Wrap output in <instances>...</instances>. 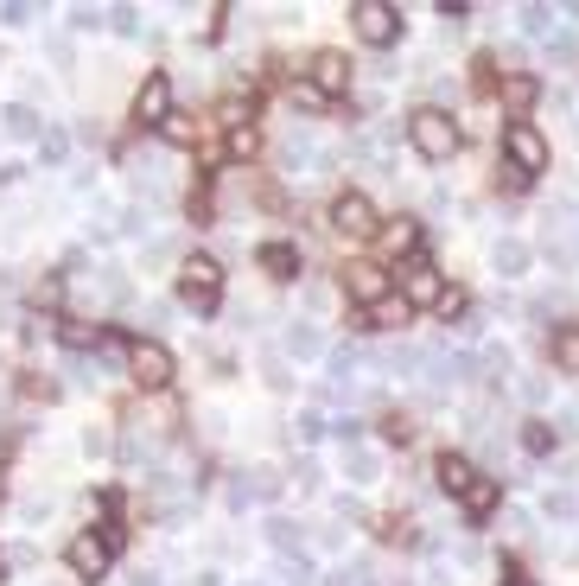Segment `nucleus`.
<instances>
[{"label":"nucleus","instance_id":"obj_1","mask_svg":"<svg viewBox=\"0 0 579 586\" xmlns=\"http://www.w3.org/2000/svg\"><path fill=\"white\" fill-rule=\"evenodd\" d=\"M408 141L420 160H452L459 153V122H452L446 109H414L408 115Z\"/></svg>","mask_w":579,"mask_h":586},{"label":"nucleus","instance_id":"obj_2","mask_svg":"<svg viewBox=\"0 0 579 586\" xmlns=\"http://www.w3.org/2000/svg\"><path fill=\"white\" fill-rule=\"evenodd\" d=\"M503 166H510L522 185H529L535 172H548V141H541L535 122H503Z\"/></svg>","mask_w":579,"mask_h":586},{"label":"nucleus","instance_id":"obj_3","mask_svg":"<svg viewBox=\"0 0 579 586\" xmlns=\"http://www.w3.org/2000/svg\"><path fill=\"white\" fill-rule=\"evenodd\" d=\"M217 293H223V268L210 262V255H185V268H179V300L198 306V313H210V306H217Z\"/></svg>","mask_w":579,"mask_h":586},{"label":"nucleus","instance_id":"obj_4","mask_svg":"<svg viewBox=\"0 0 579 586\" xmlns=\"http://www.w3.org/2000/svg\"><path fill=\"white\" fill-rule=\"evenodd\" d=\"M401 300L408 306H446V281L427 255H408V262H401Z\"/></svg>","mask_w":579,"mask_h":586},{"label":"nucleus","instance_id":"obj_5","mask_svg":"<svg viewBox=\"0 0 579 586\" xmlns=\"http://www.w3.org/2000/svg\"><path fill=\"white\" fill-rule=\"evenodd\" d=\"M128 376H134L140 389H166V383H172V357H166V344L134 338V344H128Z\"/></svg>","mask_w":579,"mask_h":586},{"label":"nucleus","instance_id":"obj_6","mask_svg":"<svg viewBox=\"0 0 579 586\" xmlns=\"http://www.w3.org/2000/svg\"><path fill=\"white\" fill-rule=\"evenodd\" d=\"M350 20H357V39L363 45H395L401 39V13L382 7V0H357V7H350Z\"/></svg>","mask_w":579,"mask_h":586},{"label":"nucleus","instance_id":"obj_7","mask_svg":"<svg viewBox=\"0 0 579 586\" xmlns=\"http://www.w3.org/2000/svg\"><path fill=\"white\" fill-rule=\"evenodd\" d=\"M134 122H140V128H166V122H172V77H166V71H153L147 83H140Z\"/></svg>","mask_w":579,"mask_h":586},{"label":"nucleus","instance_id":"obj_8","mask_svg":"<svg viewBox=\"0 0 579 586\" xmlns=\"http://www.w3.org/2000/svg\"><path fill=\"white\" fill-rule=\"evenodd\" d=\"M109 555H115V548L102 536H70V548H64V561H70V574H77V580H102V574H109Z\"/></svg>","mask_w":579,"mask_h":586},{"label":"nucleus","instance_id":"obj_9","mask_svg":"<svg viewBox=\"0 0 579 586\" xmlns=\"http://www.w3.org/2000/svg\"><path fill=\"white\" fill-rule=\"evenodd\" d=\"M331 230L338 236H376V204L363 192H344L338 204H331Z\"/></svg>","mask_w":579,"mask_h":586},{"label":"nucleus","instance_id":"obj_10","mask_svg":"<svg viewBox=\"0 0 579 586\" xmlns=\"http://www.w3.org/2000/svg\"><path fill=\"white\" fill-rule=\"evenodd\" d=\"M280 351H287L293 364H312V357L325 351V332H319V325H312V319H293L287 332H280Z\"/></svg>","mask_w":579,"mask_h":586},{"label":"nucleus","instance_id":"obj_11","mask_svg":"<svg viewBox=\"0 0 579 586\" xmlns=\"http://www.w3.org/2000/svg\"><path fill=\"white\" fill-rule=\"evenodd\" d=\"M261 536H268V548H274V555L306 561V529L293 523V516H268V523H261Z\"/></svg>","mask_w":579,"mask_h":586},{"label":"nucleus","instance_id":"obj_12","mask_svg":"<svg viewBox=\"0 0 579 586\" xmlns=\"http://www.w3.org/2000/svg\"><path fill=\"white\" fill-rule=\"evenodd\" d=\"M312 90H319V96H344L350 90V64L338 58V51H319V58H312Z\"/></svg>","mask_w":579,"mask_h":586},{"label":"nucleus","instance_id":"obj_13","mask_svg":"<svg viewBox=\"0 0 579 586\" xmlns=\"http://www.w3.org/2000/svg\"><path fill=\"white\" fill-rule=\"evenodd\" d=\"M0 134H7V141H45L39 109H32V102H7V109H0Z\"/></svg>","mask_w":579,"mask_h":586},{"label":"nucleus","instance_id":"obj_14","mask_svg":"<svg viewBox=\"0 0 579 586\" xmlns=\"http://www.w3.org/2000/svg\"><path fill=\"white\" fill-rule=\"evenodd\" d=\"M344 287H350V300H363V306H382V300H389V274H382V268H350Z\"/></svg>","mask_w":579,"mask_h":586},{"label":"nucleus","instance_id":"obj_15","mask_svg":"<svg viewBox=\"0 0 579 586\" xmlns=\"http://www.w3.org/2000/svg\"><path fill=\"white\" fill-rule=\"evenodd\" d=\"M471 376H478V364H471L465 351H446V357H433V389H465Z\"/></svg>","mask_w":579,"mask_h":586},{"label":"nucleus","instance_id":"obj_16","mask_svg":"<svg viewBox=\"0 0 579 586\" xmlns=\"http://www.w3.org/2000/svg\"><path fill=\"white\" fill-rule=\"evenodd\" d=\"M433 478H440V491H452V497H465L471 485H478V472H471V459H459V453H446L440 465H433Z\"/></svg>","mask_w":579,"mask_h":586},{"label":"nucleus","instance_id":"obj_17","mask_svg":"<svg viewBox=\"0 0 579 586\" xmlns=\"http://www.w3.org/2000/svg\"><path fill=\"white\" fill-rule=\"evenodd\" d=\"M261 268H268L274 281H293V274H300V249L293 243H268L261 249Z\"/></svg>","mask_w":579,"mask_h":586},{"label":"nucleus","instance_id":"obj_18","mask_svg":"<svg viewBox=\"0 0 579 586\" xmlns=\"http://www.w3.org/2000/svg\"><path fill=\"white\" fill-rule=\"evenodd\" d=\"M497 497H503V485H497V478H478V485H471V491L459 497V504H465V516H471V523H478V516H490V510H497Z\"/></svg>","mask_w":579,"mask_h":586},{"label":"nucleus","instance_id":"obj_19","mask_svg":"<svg viewBox=\"0 0 579 586\" xmlns=\"http://www.w3.org/2000/svg\"><path fill=\"white\" fill-rule=\"evenodd\" d=\"M554 370L579 376V325H560V332H554Z\"/></svg>","mask_w":579,"mask_h":586},{"label":"nucleus","instance_id":"obj_20","mask_svg":"<svg viewBox=\"0 0 579 586\" xmlns=\"http://www.w3.org/2000/svg\"><path fill=\"white\" fill-rule=\"evenodd\" d=\"M408 313H414V306L401 300V293H389L382 306H370V325H376V332H395V325H408Z\"/></svg>","mask_w":579,"mask_h":586},{"label":"nucleus","instance_id":"obj_21","mask_svg":"<svg viewBox=\"0 0 579 586\" xmlns=\"http://www.w3.org/2000/svg\"><path fill=\"white\" fill-rule=\"evenodd\" d=\"M529 262H535L529 243H516V236H510V243H497V274H503V281H516V274L529 268Z\"/></svg>","mask_w":579,"mask_h":586},{"label":"nucleus","instance_id":"obj_22","mask_svg":"<svg viewBox=\"0 0 579 586\" xmlns=\"http://www.w3.org/2000/svg\"><path fill=\"white\" fill-rule=\"evenodd\" d=\"M535 96H541V83H535V77H510V90H503V102L516 109V122H522V109H529Z\"/></svg>","mask_w":579,"mask_h":586},{"label":"nucleus","instance_id":"obj_23","mask_svg":"<svg viewBox=\"0 0 579 586\" xmlns=\"http://www.w3.org/2000/svg\"><path fill=\"white\" fill-rule=\"evenodd\" d=\"M344 472H350V485H370V478H376V453H363V446H350Z\"/></svg>","mask_w":579,"mask_h":586},{"label":"nucleus","instance_id":"obj_24","mask_svg":"<svg viewBox=\"0 0 579 586\" xmlns=\"http://www.w3.org/2000/svg\"><path fill=\"white\" fill-rule=\"evenodd\" d=\"M522 446H529L535 459H541V453H554V427H548V421H529V427H522Z\"/></svg>","mask_w":579,"mask_h":586},{"label":"nucleus","instance_id":"obj_25","mask_svg":"<svg viewBox=\"0 0 579 586\" xmlns=\"http://www.w3.org/2000/svg\"><path fill=\"white\" fill-rule=\"evenodd\" d=\"M522 32H529V39L554 32V7H529V13H522Z\"/></svg>","mask_w":579,"mask_h":586},{"label":"nucleus","instance_id":"obj_26","mask_svg":"<svg viewBox=\"0 0 579 586\" xmlns=\"http://www.w3.org/2000/svg\"><path fill=\"white\" fill-rule=\"evenodd\" d=\"M39 20V7H26V0H7V7H0V26H32Z\"/></svg>","mask_w":579,"mask_h":586},{"label":"nucleus","instance_id":"obj_27","mask_svg":"<svg viewBox=\"0 0 579 586\" xmlns=\"http://www.w3.org/2000/svg\"><path fill=\"white\" fill-rule=\"evenodd\" d=\"M96 26H109V13H96V7H70V32H96Z\"/></svg>","mask_w":579,"mask_h":586},{"label":"nucleus","instance_id":"obj_28","mask_svg":"<svg viewBox=\"0 0 579 586\" xmlns=\"http://www.w3.org/2000/svg\"><path fill=\"white\" fill-rule=\"evenodd\" d=\"M64 153H70V141H64V134H58V128H51V134H45V141H39V160H45V166H58V160H64Z\"/></svg>","mask_w":579,"mask_h":586},{"label":"nucleus","instance_id":"obj_29","mask_svg":"<svg viewBox=\"0 0 579 586\" xmlns=\"http://www.w3.org/2000/svg\"><path fill=\"white\" fill-rule=\"evenodd\" d=\"M325 586H370V574H363V567H331Z\"/></svg>","mask_w":579,"mask_h":586},{"label":"nucleus","instance_id":"obj_30","mask_svg":"<svg viewBox=\"0 0 579 586\" xmlns=\"http://www.w3.org/2000/svg\"><path fill=\"white\" fill-rule=\"evenodd\" d=\"M414 243H420V230H414V223H408V217H401V223H395V230H389V249H414Z\"/></svg>","mask_w":579,"mask_h":586},{"label":"nucleus","instance_id":"obj_31","mask_svg":"<svg viewBox=\"0 0 579 586\" xmlns=\"http://www.w3.org/2000/svg\"><path fill=\"white\" fill-rule=\"evenodd\" d=\"M293 102H300V109H312V115H319V109H331V96H319L312 83H300V90H293Z\"/></svg>","mask_w":579,"mask_h":586},{"label":"nucleus","instance_id":"obj_32","mask_svg":"<svg viewBox=\"0 0 579 586\" xmlns=\"http://www.w3.org/2000/svg\"><path fill=\"white\" fill-rule=\"evenodd\" d=\"M331 434H338L344 446H357V440H363V421H357V415H344V421H331Z\"/></svg>","mask_w":579,"mask_h":586},{"label":"nucleus","instance_id":"obj_33","mask_svg":"<svg viewBox=\"0 0 579 586\" xmlns=\"http://www.w3.org/2000/svg\"><path fill=\"white\" fill-rule=\"evenodd\" d=\"M548 516H554V523H573V516H579V504H573L567 491H560V497H548Z\"/></svg>","mask_w":579,"mask_h":586},{"label":"nucleus","instance_id":"obj_34","mask_svg":"<svg viewBox=\"0 0 579 586\" xmlns=\"http://www.w3.org/2000/svg\"><path fill=\"white\" fill-rule=\"evenodd\" d=\"M230 153H236V160H249V153H255V128H230Z\"/></svg>","mask_w":579,"mask_h":586},{"label":"nucleus","instance_id":"obj_35","mask_svg":"<svg viewBox=\"0 0 579 586\" xmlns=\"http://www.w3.org/2000/svg\"><path fill=\"white\" fill-rule=\"evenodd\" d=\"M109 26H115V32H128V39H134V32H140V13H134V7H115V13H109Z\"/></svg>","mask_w":579,"mask_h":586},{"label":"nucleus","instance_id":"obj_36","mask_svg":"<svg viewBox=\"0 0 579 586\" xmlns=\"http://www.w3.org/2000/svg\"><path fill=\"white\" fill-rule=\"evenodd\" d=\"M83 453H90V459L109 453V427H90V434H83Z\"/></svg>","mask_w":579,"mask_h":586},{"label":"nucleus","instance_id":"obj_37","mask_svg":"<svg viewBox=\"0 0 579 586\" xmlns=\"http://www.w3.org/2000/svg\"><path fill=\"white\" fill-rule=\"evenodd\" d=\"M350 370H357V351H331V376L350 383Z\"/></svg>","mask_w":579,"mask_h":586},{"label":"nucleus","instance_id":"obj_38","mask_svg":"<svg viewBox=\"0 0 579 586\" xmlns=\"http://www.w3.org/2000/svg\"><path fill=\"white\" fill-rule=\"evenodd\" d=\"M293 434H300V440H319L325 421H319V415H300V421H293Z\"/></svg>","mask_w":579,"mask_h":586},{"label":"nucleus","instance_id":"obj_39","mask_svg":"<svg viewBox=\"0 0 579 586\" xmlns=\"http://www.w3.org/2000/svg\"><path fill=\"white\" fill-rule=\"evenodd\" d=\"M166 141H179V147L191 141V122H185V115H172V122H166Z\"/></svg>","mask_w":579,"mask_h":586},{"label":"nucleus","instance_id":"obj_40","mask_svg":"<svg viewBox=\"0 0 579 586\" xmlns=\"http://www.w3.org/2000/svg\"><path fill=\"white\" fill-rule=\"evenodd\" d=\"M45 510H51V497H26V504H20V516H26V523H39Z\"/></svg>","mask_w":579,"mask_h":586},{"label":"nucleus","instance_id":"obj_41","mask_svg":"<svg viewBox=\"0 0 579 586\" xmlns=\"http://www.w3.org/2000/svg\"><path fill=\"white\" fill-rule=\"evenodd\" d=\"M134 586H166V580L153 574V567H140V574H134Z\"/></svg>","mask_w":579,"mask_h":586},{"label":"nucleus","instance_id":"obj_42","mask_svg":"<svg viewBox=\"0 0 579 586\" xmlns=\"http://www.w3.org/2000/svg\"><path fill=\"white\" fill-rule=\"evenodd\" d=\"M191 586H223V580H217V574H198V580H191Z\"/></svg>","mask_w":579,"mask_h":586}]
</instances>
